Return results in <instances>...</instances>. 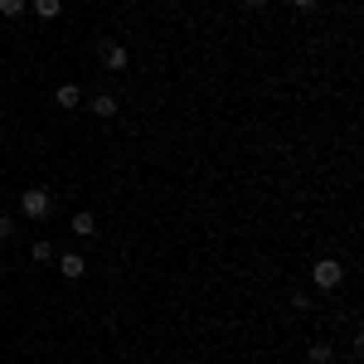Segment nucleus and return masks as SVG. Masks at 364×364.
<instances>
[{
  "instance_id": "10",
  "label": "nucleus",
  "mask_w": 364,
  "mask_h": 364,
  "mask_svg": "<svg viewBox=\"0 0 364 364\" xmlns=\"http://www.w3.org/2000/svg\"><path fill=\"white\" fill-rule=\"evenodd\" d=\"M0 15H5V20H15V15H25V0H0Z\"/></svg>"
},
{
  "instance_id": "12",
  "label": "nucleus",
  "mask_w": 364,
  "mask_h": 364,
  "mask_svg": "<svg viewBox=\"0 0 364 364\" xmlns=\"http://www.w3.org/2000/svg\"><path fill=\"white\" fill-rule=\"evenodd\" d=\"M321 0H291V10H316Z\"/></svg>"
},
{
  "instance_id": "14",
  "label": "nucleus",
  "mask_w": 364,
  "mask_h": 364,
  "mask_svg": "<svg viewBox=\"0 0 364 364\" xmlns=\"http://www.w3.org/2000/svg\"><path fill=\"white\" fill-rule=\"evenodd\" d=\"M243 5H248V10H262V5H267V0H243Z\"/></svg>"
},
{
  "instance_id": "4",
  "label": "nucleus",
  "mask_w": 364,
  "mask_h": 364,
  "mask_svg": "<svg viewBox=\"0 0 364 364\" xmlns=\"http://www.w3.org/2000/svg\"><path fill=\"white\" fill-rule=\"evenodd\" d=\"M58 267H63V277H68V282H78L87 272V262L78 257V252H63V257H58Z\"/></svg>"
},
{
  "instance_id": "3",
  "label": "nucleus",
  "mask_w": 364,
  "mask_h": 364,
  "mask_svg": "<svg viewBox=\"0 0 364 364\" xmlns=\"http://www.w3.org/2000/svg\"><path fill=\"white\" fill-rule=\"evenodd\" d=\"M97 54H102V63H107L112 73H122V68L132 63V54H127V44H117V39H102V44H97Z\"/></svg>"
},
{
  "instance_id": "2",
  "label": "nucleus",
  "mask_w": 364,
  "mask_h": 364,
  "mask_svg": "<svg viewBox=\"0 0 364 364\" xmlns=\"http://www.w3.org/2000/svg\"><path fill=\"white\" fill-rule=\"evenodd\" d=\"M311 277H316V287H321V291H336L340 282H345V267H340V262H331V257H321V262L311 267Z\"/></svg>"
},
{
  "instance_id": "7",
  "label": "nucleus",
  "mask_w": 364,
  "mask_h": 364,
  "mask_svg": "<svg viewBox=\"0 0 364 364\" xmlns=\"http://www.w3.org/2000/svg\"><path fill=\"white\" fill-rule=\"evenodd\" d=\"M92 112L97 117H117V97L112 92H97V97H92Z\"/></svg>"
},
{
  "instance_id": "8",
  "label": "nucleus",
  "mask_w": 364,
  "mask_h": 364,
  "mask_svg": "<svg viewBox=\"0 0 364 364\" xmlns=\"http://www.w3.org/2000/svg\"><path fill=\"white\" fill-rule=\"evenodd\" d=\"M58 10H63L58 0H34V15H39V20H54Z\"/></svg>"
},
{
  "instance_id": "1",
  "label": "nucleus",
  "mask_w": 364,
  "mask_h": 364,
  "mask_svg": "<svg viewBox=\"0 0 364 364\" xmlns=\"http://www.w3.org/2000/svg\"><path fill=\"white\" fill-rule=\"evenodd\" d=\"M20 209H25V219H44V214L54 209V195H49L44 185H29L25 195H20Z\"/></svg>"
},
{
  "instance_id": "6",
  "label": "nucleus",
  "mask_w": 364,
  "mask_h": 364,
  "mask_svg": "<svg viewBox=\"0 0 364 364\" xmlns=\"http://www.w3.org/2000/svg\"><path fill=\"white\" fill-rule=\"evenodd\" d=\"M73 233H78V238H92V233H97V219H92V214H73Z\"/></svg>"
},
{
  "instance_id": "13",
  "label": "nucleus",
  "mask_w": 364,
  "mask_h": 364,
  "mask_svg": "<svg viewBox=\"0 0 364 364\" xmlns=\"http://www.w3.org/2000/svg\"><path fill=\"white\" fill-rule=\"evenodd\" d=\"M15 233V219H0V238H10Z\"/></svg>"
},
{
  "instance_id": "11",
  "label": "nucleus",
  "mask_w": 364,
  "mask_h": 364,
  "mask_svg": "<svg viewBox=\"0 0 364 364\" xmlns=\"http://www.w3.org/2000/svg\"><path fill=\"white\" fill-rule=\"evenodd\" d=\"M311 364H331V345H326V340L311 345Z\"/></svg>"
},
{
  "instance_id": "9",
  "label": "nucleus",
  "mask_w": 364,
  "mask_h": 364,
  "mask_svg": "<svg viewBox=\"0 0 364 364\" xmlns=\"http://www.w3.org/2000/svg\"><path fill=\"white\" fill-rule=\"evenodd\" d=\"M29 257H34V262H49V257H54V243H44V238H39V243L29 248Z\"/></svg>"
},
{
  "instance_id": "5",
  "label": "nucleus",
  "mask_w": 364,
  "mask_h": 364,
  "mask_svg": "<svg viewBox=\"0 0 364 364\" xmlns=\"http://www.w3.org/2000/svg\"><path fill=\"white\" fill-rule=\"evenodd\" d=\"M54 102H58V107H78V102H83V87H78V83H58Z\"/></svg>"
}]
</instances>
